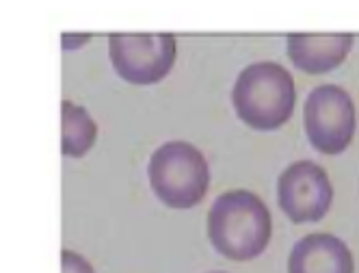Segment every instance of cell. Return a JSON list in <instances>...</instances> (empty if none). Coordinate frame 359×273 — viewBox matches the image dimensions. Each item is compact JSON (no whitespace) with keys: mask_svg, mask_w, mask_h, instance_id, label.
I'll use <instances>...</instances> for the list:
<instances>
[{"mask_svg":"<svg viewBox=\"0 0 359 273\" xmlns=\"http://www.w3.org/2000/svg\"><path fill=\"white\" fill-rule=\"evenodd\" d=\"M277 200L290 221H320L333 200V187L327 171L314 161H297L281 171Z\"/></svg>","mask_w":359,"mask_h":273,"instance_id":"obj_6","label":"cell"},{"mask_svg":"<svg viewBox=\"0 0 359 273\" xmlns=\"http://www.w3.org/2000/svg\"><path fill=\"white\" fill-rule=\"evenodd\" d=\"M147 178L151 191L169 208H193L208 193L210 169L193 143L169 141L151 154Z\"/></svg>","mask_w":359,"mask_h":273,"instance_id":"obj_3","label":"cell"},{"mask_svg":"<svg viewBox=\"0 0 359 273\" xmlns=\"http://www.w3.org/2000/svg\"><path fill=\"white\" fill-rule=\"evenodd\" d=\"M89 39V35H83V37H72V35H63V48H74L76 44H85Z\"/></svg>","mask_w":359,"mask_h":273,"instance_id":"obj_11","label":"cell"},{"mask_svg":"<svg viewBox=\"0 0 359 273\" xmlns=\"http://www.w3.org/2000/svg\"><path fill=\"white\" fill-rule=\"evenodd\" d=\"M303 124L310 143L323 154L344 152L355 135V105L338 85H318L310 91L303 109Z\"/></svg>","mask_w":359,"mask_h":273,"instance_id":"obj_4","label":"cell"},{"mask_svg":"<svg viewBox=\"0 0 359 273\" xmlns=\"http://www.w3.org/2000/svg\"><path fill=\"white\" fill-rule=\"evenodd\" d=\"M273 234L266 204L251 191H227L208 211V239L215 250L229 260L260 256Z\"/></svg>","mask_w":359,"mask_h":273,"instance_id":"obj_1","label":"cell"},{"mask_svg":"<svg viewBox=\"0 0 359 273\" xmlns=\"http://www.w3.org/2000/svg\"><path fill=\"white\" fill-rule=\"evenodd\" d=\"M215 273H223V271H215Z\"/></svg>","mask_w":359,"mask_h":273,"instance_id":"obj_12","label":"cell"},{"mask_svg":"<svg viewBox=\"0 0 359 273\" xmlns=\"http://www.w3.org/2000/svg\"><path fill=\"white\" fill-rule=\"evenodd\" d=\"M61 273H95L93 267L76 252L63 250L61 252Z\"/></svg>","mask_w":359,"mask_h":273,"instance_id":"obj_10","label":"cell"},{"mask_svg":"<svg viewBox=\"0 0 359 273\" xmlns=\"http://www.w3.org/2000/svg\"><path fill=\"white\" fill-rule=\"evenodd\" d=\"M297 102L294 79L275 61L247 65L232 89L238 117L255 131H275L292 117Z\"/></svg>","mask_w":359,"mask_h":273,"instance_id":"obj_2","label":"cell"},{"mask_svg":"<svg viewBox=\"0 0 359 273\" xmlns=\"http://www.w3.org/2000/svg\"><path fill=\"white\" fill-rule=\"evenodd\" d=\"M97 137V126L87 109L76 107L69 100L61 102V152L63 157H85Z\"/></svg>","mask_w":359,"mask_h":273,"instance_id":"obj_9","label":"cell"},{"mask_svg":"<svg viewBox=\"0 0 359 273\" xmlns=\"http://www.w3.org/2000/svg\"><path fill=\"white\" fill-rule=\"evenodd\" d=\"M353 48L351 33L305 35L292 33L288 37V55L292 63L307 74H323L336 69Z\"/></svg>","mask_w":359,"mask_h":273,"instance_id":"obj_8","label":"cell"},{"mask_svg":"<svg viewBox=\"0 0 359 273\" xmlns=\"http://www.w3.org/2000/svg\"><path fill=\"white\" fill-rule=\"evenodd\" d=\"M288 273H355V260L338 237L316 232L292 247Z\"/></svg>","mask_w":359,"mask_h":273,"instance_id":"obj_7","label":"cell"},{"mask_svg":"<svg viewBox=\"0 0 359 273\" xmlns=\"http://www.w3.org/2000/svg\"><path fill=\"white\" fill-rule=\"evenodd\" d=\"M111 63L119 76L133 85L161 83L175 63V37L169 33L128 35L113 33L109 37Z\"/></svg>","mask_w":359,"mask_h":273,"instance_id":"obj_5","label":"cell"}]
</instances>
